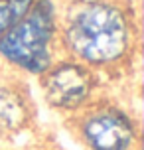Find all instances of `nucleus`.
I'll use <instances>...</instances> for the list:
<instances>
[{
	"mask_svg": "<svg viewBox=\"0 0 144 150\" xmlns=\"http://www.w3.org/2000/svg\"><path fill=\"white\" fill-rule=\"evenodd\" d=\"M46 103L59 112L75 115L95 101L99 89V75L95 69L73 57L55 59L40 75Z\"/></svg>",
	"mask_w": 144,
	"mask_h": 150,
	"instance_id": "obj_4",
	"label": "nucleus"
},
{
	"mask_svg": "<svg viewBox=\"0 0 144 150\" xmlns=\"http://www.w3.org/2000/svg\"><path fill=\"white\" fill-rule=\"evenodd\" d=\"M59 14L53 0H36L30 12L0 36V59L28 75H42L57 59Z\"/></svg>",
	"mask_w": 144,
	"mask_h": 150,
	"instance_id": "obj_2",
	"label": "nucleus"
},
{
	"mask_svg": "<svg viewBox=\"0 0 144 150\" xmlns=\"http://www.w3.org/2000/svg\"><path fill=\"white\" fill-rule=\"evenodd\" d=\"M114 2H119V4H124V6H132L134 2H138V0H114Z\"/></svg>",
	"mask_w": 144,
	"mask_h": 150,
	"instance_id": "obj_7",
	"label": "nucleus"
},
{
	"mask_svg": "<svg viewBox=\"0 0 144 150\" xmlns=\"http://www.w3.org/2000/svg\"><path fill=\"white\" fill-rule=\"evenodd\" d=\"M36 0H0V36L30 12Z\"/></svg>",
	"mask_w": 144,
	"mask_h": 150,
	"instance_id": "obj_6",
	"label": "nucleus"
},
{
	"mask_svg": "<svg viewBox=\"0 0 144 150\" xmlns=\"http://www.w3.org/2000/svg\"><path fill=\"white\" fill-rule=\"evenodd\" d=\"M75 128L87 150H134L138 144V122L114 103H89L75 112Z\"/></svg>",
	"mask_w": 144,
	"mask_h": 150,
	"instance_id": "obj_3",
	"label": "nucleus"
},
{
	"mask_svg": "<svg viewBox=\"0 0 144 150\" xmlns=\"http://www.w3.org/2000/svg\"><path fill=\"white\" fill-rule=\"evenodd\" d=\"M136 44L134 16L114 0H79L59 20V47L95 71L126 63Z\"/></svg>",
	"mask_w": 144,
	"mask_h": 150,
	"instance_id": "obj_1",
	"label": "nucleus"
},
{
	"mask_svg": "<svg viewBox=\"0 0 144 150\" xmlns=\"http://www.w3.org/2000/svg\"><path fill=\"white\" fill-rule=\"evenodd\" d=\"M26 115V103L14 91L0 89V122L4 127H18Z\"/></svg>",
	"mask_w": 144,
	"mask_h": 150,
	"instance_id": "obj_5",
	"label": "nucleus"
}]
</instances>
